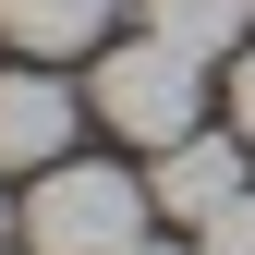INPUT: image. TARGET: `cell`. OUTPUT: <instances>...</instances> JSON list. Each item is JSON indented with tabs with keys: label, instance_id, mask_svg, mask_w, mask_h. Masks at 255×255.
Here are the masks:
<instances>
[{
	"label": "cell",
	"instance_id": "obj_1",
	"mask_svg": "<svg viewBox=\"0 0 255 255\" xmlns=\"http://www.w3.org/2000/svg\"><path fill=\"white\" fill-rule=\"evenodd\" d=\"M146 219H158V195L134 170L61 158V170H37V195H24V243L37 255H146Z\"/></svg>",
	"mask_w": 255,
	"mask_h": 255
},
{
	"label": "cell",
	"instance_id": "obj_2",
	"mask_svg": "<svg viewBox=\"0 0 255 255\" xmlns=\"http://www.w3.org/2000/svg\"><path fill=\"white\" fill-rule=\"evenodd\" d=\"M85 110H98L110 134H134V146H182L195 110H207V61L170 49V37H122V49H98Z\"/></svg>",
	"mask_w": 255,
	"mask_h": 255
},
{
	"label": "cell",
	"instance_id": "obj_3",
	"mask_svg": "<svg viewBox=\"0 0 255 255\" xmlns=\"http://www.w3.org/2000/svg\"><path fill=\"white\" fill-rule=\"evenodd\" d=\"M243 182H255V146H243V134H207V122H195L182 146H158L146 195H158V219H182V231H207V219L231 207Z\"/></svg>",
	"mask_w": 255,
	"mask_h": 255
},
{
	"label": "cell",
	"instance_id": "obj_4",
	"mask_svg": "<svg viewBox=\"0 0 255 255\" xmlns=\"http://www.w3.org/2000/svg\"><path fill=\"white\" fill-rule=\"evenodd\" d=\"M73 122H85V98L49 61L0 73V170H61V158H73Z\"/></svg>",
	"mask_w": 255,
	"mask_h": 255
},
{
	"label": "cell",
	"instance_id": "obj_5",
	"mask_svg": "<svg viewBox=\"0 0 255 255\" xmlns=\"http://www.w3.org/2000/svg\"><path fill=\"white\" fill-rule=\"evenodd\" d=\"M110 12L122 0H0V37H12L24 61H85L110 37Z\"/></svg>",
	"mask_w": 255,
	"mask_h": 255
},
{
	"label": "cell",
	"instance_id": "obj_6",
	"mask_svg": "<svg viewBox=\"0 0 255 255\" xmlns=\"http://www.w3.org/2000/svg\"><path fill=\"white\" fill-rule=\"evenodd\" d=\"M243 0H146V37H170V49H195V61H243L255 37H243Z\"/></svg>",
	"mask_w": 255,
	"mask_h": 255
},
{
	"label": "cell",
	"instance_id": "obj_7",
	"mask_svg": "<svg viewBox=\"0 0 255 255\" xmlns=\"http://www.w3.org/2000/svg\"><path fill=\"white\" fill-rule=\"evenodd\" d=\"M195 243H207V255H255V182H243V195H231V207H219V219H207V231H195Z\"/></svg>",
	"mask_w": 255,
	"mask_h": 255
},
{
	"label": "cell",
	"instance_id": "obj_8",
	"mask_svg": "<svg viewBox=\"0 0 255 255\" xmlns=\"http://www.w3.org/2000/svg\"><path fill=\"white\" fill-rule=\"evenodd\" d=\"M231 134H243V146H255V49H243V61H231Z\"/></svg>",
	"mask_w": 255,
	"mask_h": 255
},
{
	"label": "cell",
	"instance_id": "obj_9",
	"mask_svg": "<svg viewBox=\"0 0 255 255\" xmlns=\"http://www.w3.org/2000/svg\"><path fill=\"white\" fill-rule=\"evenodd\" d=\"M146 255H182V243H158V231H146ZM195 255H207V243H195Z\"/></svg>",
	"mask_w": 255,
	"mask_h": 255
},
{
	"label": "cell",
	"instance_id": "obj_10",
	"mask_svg": "<svg viewBox=\"0 0 255 255\" xmlns=\"http://www.w3.org/2000/svg\"><path fill=\"white\" fill-rule=\"evenodd\" d=\"M12 231H24V219H12V207H0V243H12Z\"/></svg>",
	"mask_w": 255,
	"mask_h": 255
},
{
	"label": "cell",
	"instance_id": "obj_11",
	"mask_svg": "<svg viewBox=\"0 0 255 255\" xmlns=\"http://www.w3.org/2000/svg\"><path fill=\"white\" fill-rule=\"evenodd\" d=\"M243 12H255V0H243Z\"/></svg>",
	"mask_w": 255,
	"mask_h": 255
}]
</instances>
